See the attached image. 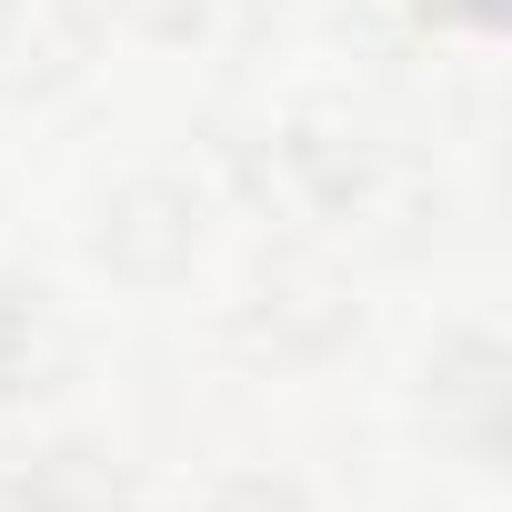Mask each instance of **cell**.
I'll list each match as a JSON object with an SVG mask.
<instances>
[{
    "mask_svg": "<svg viewBox=\"0 0 512 512\" xmlns=\"http://www.w3.org/2000/svg\"><path fill=\"white\" fill-rule=\"evenodd\" d=\"M221 512H292V502H282V492H262V482H251V492H231Z\"/></svg>",
    "mask_w": 512,
    "mask_h": 512,
    "instance_id": "cell-1",
    "label": "cell"
}]
</instances>
